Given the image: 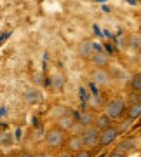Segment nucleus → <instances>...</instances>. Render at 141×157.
I'll use <instances>...</instances> for the list:
<instances>
[{
  "instance_id": "f257e3e1",
  "label": "nucleus",
  "mask_w": 141,
  "mask_h": 157,
  "mask_svg": "<svg viewBox=\"0 0 141 157\" xmlns=\"http://www.w3.org/2000/svg\"><path fill=\"white\" fill-rule=\"evenodd\" d=\"M125 110H127V100L122 98V96H113L105 105V112L113 121H122L125 117Z\"/></svg>"
},
{
  "instance_id": "f03ea898",
  "label": "nucleus",
  "mask_w": 141,
  "mask_h": 157,
  "mask_svg": "<svg viewBox=\"0 0 141 157\" xmlns=\"http://www.w3.org/2000/svg\"><path fill=\"white\" fill-rule=\"evenodd\" d=\"M65 140H66V131H63L58 126L47 129L44 135V143L49 150H59L65 145Z\"/></svg>"
},
{
  "instance_id": "7ed1b4c3",
  "label": "nucleus",
  "mask_w": 141,
  "mask_h": 157,
  "mask_svg": "<svg viewBox=\"0 0 141 157\" xmlns=\"http://www.w3.org/2000/svg\"><path fill=\"white\" fill-rule=\"evenodd\" d=\"M82 141H84V147L85 148H94V147H99V129L92 124V126H85L82 129Z\"/></svg>"
},
{
  "instance_id": "20e7f679",
  "label": "nucleus",
  "mask_w": 141,
  "mask_h": 157,
  "mask_svg": "<svg viewBox=\"0 0 141 157\" xmlns=\"http://www.w3.org/2000/svg\"><path fill=\"white\" fill-rule=\"evenodd\" d=\"M91 78H92V82L99 87H106V86L112 84V72L108 70V68H94L92 72H91Z\"/></svg>"
},
{
  "instance_id": "39448f33",
  "label": "nucleus",
  "mask_w": 141,
  "mask_h": 157,
  "mask_svg": "<svg viewBox=\"0 0 141 157\" xmlns=\"http://www.w3.org/2000/svg\"><path fill=\"white\" fill-rule=\"evenodd\" d=\"M120 135V131L117 126H108L106 129H101L99 131V147H108V145H112L113 141L119 138Z\"/></svg>"
},
{
  "instance_id": "423d86ee",
  "label": "nucleus",
  "mask_w": 141,
  "mask_h": 157,
  "mask_svg": "<svg viewBox=\"0 0 141 157\" xmlns=\"http://www.w3.org/2000/svg\"><path fill=\"white\" fill-rule=\"evenodd\" d=\"M94 52H96V45H94V42L89 40V39L80 40L79 45H77V54H79L82 59H85V61H91V58H92Z\"/></svg>"
},
{
  "instance_id": "0eeeda50",
  "label": "nucleus",
  "mask_w": 141,
  "mask_h": 157,
  "mask_svg": "<svg viewBox=\"0 0 141 157\" xmlns=\"http://www.w3.org/2000/svg\"><path fill=\"white\" fill-rule=\"evenodd\" d=\"M139 148V140L138 138H132V136H127V138H122V140L117 143V150L124 152V154H131V152H136Z\"/></svg>"
},
{
  "instance_id": "6e6552de",
  "label": "nucleus",
  "mask_w": 141,
  "mask_h": 157,
  "mask_svg": "<svg viewBox=\"0 0 141 157\" xmlns=\"http://www.w3.org/2000/svg\"><path fill=\"white\" fill-rule=\"evenodd\" d=\"M110 61H112L110 54H106L105 51H99V49H96V52L91 58V63H92L94 68H108L110 67Z\"/></svg>"
},
{
  "instance_id": "1a4fd4ad",
  "label": "nucleus",
  "mask_w": 141,
  "mask_h": 157,
  "mask_svg": "<svg viewBox=\"0 0 141 157\" xmlns=\"http://www.w3.org/2000/svg\"><path fill=\"white\" fill-rule=\"evenodd\" d=\"M65 148H68V150L70 152H79V150H82V148H85L84 147V141H82V136L80 135H70L66 138V140H65Z\"/></svg>"
},
{
  "instance_id": "9d476101",
  "label": "nucleus",
  "mask_w": 141,
  "mask_h": 157,
  "mask_svg": "<svg viewBox=\"0 0 141 157\" xmlns=\"http://www.w3.org/2000/svg\"><path fill=\"white\" fill-rule=\"evenodd\" d=\"M75 122H77V117H75L73 113L65 112V113H61V115L58 117V124H56V126H58V128H61L63 131H66V133H68Z\"/></svg>"
},
{
  "instance_id": "9b49d317",
  "label": "nucleus",
  "mask_w": 141,
  "mask_h": 157,
  "mask_svg": "<svg viewBox=\"0 0 141 157\" xmlns=\"http://www.w3.org/2000/svg\"><path fill=\"white\" fill-rule=\"evenodd\" d=\"M23 100L26 101L28 105H37L42 100V94H40V91L37 87H26L24 93H23Z\"/></svg>"
},
{
  "instance_id": "f8f14e48",
  "label": "nucleus",
  "mask_w": 141,
  "mask_h": 157,
  "mask_svg": "<svg viewBox=\"0 0 141 157\" xmlns=\"http://www.w3.org/2000/svg\"><path fill=\"white\" fill-rule=\"evenodd\" d=\"M141 117V103H127V110H125V119H129L131 122H134L136 119Z\"/></svg>"
},
{
  "instance_id": "ddd939ff",
  "label": "nucleus",
  "mask_w": 141,
  "mask_h": 157,
  "mask_svg": "<svg viewBox=\"0 0 141 157\" xmlns=\"http://www.w3.org/2000/svg\"><path fill=\"white\" fill-rule=\"evenodd\" d=\"M94 119H96V113L92 112V110H82L77 115V122L85 128V126H92L94 124Z\"/></svg>"
},
{
  "instance_id": "4468645a",
  "label": "nucleus",
  "mask_w": 141,
  "mask_h": 157,
  "mask_svg": "<svg viewBox=\"0 0 141 157\" xmlns=\"http://www.w3.org/2000/svg\"><path fill=\"white\" fill-rule=\"evenodd\" d=\"M112 124H113V119L110 117L106 112L96 113V119H94V126H96L99 131H101V129H106L108 126H112Z\"/></svg>"
},
{
  "instance_id": "2eb2a0df",
  "label": "nucleus",
  "mask_w": 141,
  "mask_h": 157,
  "mask_svg": "<svg viewBox=\"0 0 141 157\" xmlns=\"http://www.w3.org/2000/svg\"><path fill=\"white\" fill-rule=\"evenodd\" d=\"M127 47L132 51H141V32H134L127 37Z\"/></svg>"
},
{
  "instance_id": "dca6fc26",
  "label": "nucleus",
  "mask_w": 141,
  "mask_h": 157,
  "mask_svg": "<svg viewBox=\"0 0 141 157\" xmlns=\"http://www.w3.org/2000/svg\"><path fill=\"white\" fill-rule=\"evenodd\" d=\"M65 82H66V78H65L63 73H54V75L51 77V86H52V89L56 91V93H59V91L65 87Z\"/></svg>"
},
{
  "instance_id": "f3484780",
  "label": "nucleus",
  "mask_w": 141,
  "mask_h": 157,
  "mask_svg": "<svg viewBox=\"0 0 141 157\" xmlns=\"http://www.w3.org/2000/svg\"><path fill=\"white\" fill-rule=\"evenodd\" d=\"M12 143H14V136H12L11 131H2V133H0V147L7 148V147H11Z\"/></svg>"
},
{
  "instance_id": "a211bd4d",
  "label": "nucleus",
  "mask_w": 141,
  "mask_h": 157,
  "mask_svg": "<svg viewBox=\"0 0 141 157\" xmlns=\"http://www.w3.org/2000/svg\"><path fill=\"white\" fill-rule=\"evenodd\" d=\"M129 86H131V91H141V72H136L131 75Z\"/></svg>"
},
{
  "instance_id": "6ab92c4d",
  "label": "nucleus",
  "mask_w": 141,
  "mask_h": 157,
  "mask_svg": "<svg viewBox=\"0 0 141 157\" xmlns=\"http://www.w3.org/2000/svg\"><path fill=\"white\" fill-rule=\"evenodd\" d=\"M132 101L141 103V91H131L129 93V96H127V103H132Z\"/></svg>"
},
{
  "instance_id": "aec40b11",
  "label": "nucleus",
  "mask_w": 141,
  "mask_h": 157,
  "mask_svg": "<svg viewBox=\"0 0 141 157\" xmlns=\"http://www.w3.org/2000/svg\"><path fill=\"white\" fill-rule=\"evenodd\" d=\"M56 157H73V152H70L68 148L61 147L59 150H56Z\"/></svg>"
},
{
  "instance_id": "412c9836",
  "label": "nucleus",
  "mask_w": 141,
  "mask_h": 157,
  "mask_svg": "<svg viewBox=\"0 0 141 157\" xmlns=\"http://www.w3.org/2000/svg\"><path fill=\"white\" fill-rule=\"evenodd\" d=\"M73 157H92V150L91 148H82V150L75 152Z\"/></svg>"
},
{
  "instance_id": "4be33fe9",
  "label": "nucleus",
  "mask_w": 141,
  "mask_h": 157,
  "mask_svg": "<svg viewBox=\"0 0 141 157\" xmlns=\"http://www.w3.org/2000/svg\"><path fill=\"white\" fill-rule=\"evenodd\" d=\"M35 157H56V154H54L52 150H44V152L35 154Z\"/></svg>"
},
{
  "instance_id": "5701e85b",
  "label": "nucleus",
  "mask_w": 141,
  "mask_h": 157,
  "mask_svg": "<svg viewBox=\"0 0 141 157\" xmlns=\"http://www.w3.org/2000/svg\"><path fill=\"white\" fill-rule=\"evenodd\" d=\"M108 157H127V154H124V152H120V150H117V148H115L113 152H110V154H108Z\"/></svg>"
},
{
  "instance_id": "b1692460",
  "label": "nucleus",
  "mask_w": 141,
  "mask_h": 157,
  "mask_svg": "<svg viewBox=\"0 0 141 157\" xmlns=\"http://www.w3.org/2000/svg\"><path fill=\"white\" fill-rule=\"evenodd\" d=\"M16 157H35V154H32V152H19Z\"/></svg>"
},
{
  "instance_id": "393cba45",
  "label": "nucleus",
  "mask_w": 141,
  "mask_h": 157,
  "mask_svg": "<svg viewBox=\"0 0 141 157\" xmlns=\"http://www.w3.org/2000/svg\"><path fill=\"white\" fill-rule=\"evenodd\" d=\"M138 140H139V141H141V135H139V138H138Z\"/></svg>"
},
{
  "instance_id": "a878e982",
  "label": "nucleus",
  "mask_w": 141,
  "mask_h": 157,
  "mask_svg": "<svg viewBox=\"0 0 141 157\" xmlns=\"http://www.w3.org/2000/svg\"><path fill=\"white\" fill-rule=\"evenodd\" d=\"M139 32H141V30H139Z\"/></svg>"
}]
</instances>
